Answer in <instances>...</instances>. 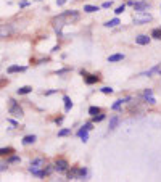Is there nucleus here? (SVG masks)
I'll return each mask as SVG.
<instances>
[{
	"label": "nucleus",
	"instance_id": "f257e3e1",
	"mask_svg": "<svg viewBox=\"0 0 161 182\" xmlns=\"http://www.w3.org/2000/svg\"><path fill=\"white\" fill-rule=\"evenodd\" d=\"M79 18H81V13L78 10H68V12L60 13L58 16H55L52 20L55 32L61 37L63 36V27L68 26V24H74L76 21H79Z\"/></svg>",
	"mask_w": 161,
	"mask_h": 182
},
{
	"label": "nucleus",
	"instance_id": "f03ea898",
	"mask_svg": "<svg viewBox=\"0 0 161 182\" xmlns=\"http://www.w3.org/2000/svg\"><path fill=\"white\" fill-rule=\"evenodd\" d=\"M8 113L15 118H23L24 116V110L20 103H18L15 98H10L8 100Z\"/></svg>",
	"mask_w": 161,
	"mask_h": 182
},
{
	"label": "nucleus",
	"instance_id": "7ed1b4c3",
	"mask_svg": "<svg viewBox=\"0 0 161 182\" xmlns=\"http://www.w3.org/2000/svg\"><path fill=\"white\" fill-rule=\"evenodd\" d=\"M151 20H153V16H151V13H148V12H137L134 15V23L135 24H147Z\"/></svg>",
	"mask_w": 161,
	"mask_h": 182
},
{
	"label": "nucleus",
	"instance_id": "20e7f679",
	"mask_svg": "<svg viewBox=\"0 0 161 182\" xmlns=\"http://www.w3.org/2000/svg\"><path fill=\"white\" fill-rule=\"evenodd\" d=\"M53 166H55V171L58 172V174H66V171L69 169V163H68V160H64V158H56L55 163H53Z\"/></svg>",
	"mask_w": 161,
	"mask_h": 182
},
{
	"label": "nucleus",
	"instance_id": "39448f33",
	"mask_svg": "<svg viewBox=\"0 0 161 182\" xmlns=\"http://www.w3.org/2000/svg\"><path fill=\"white\" fill-rule=\"evenodd\" d=\"M13 32H15V29H13V26L10 23L0 24V39H7V37H10Z\"/></svg>",
	"mask_w": 161,
	"mask_h": 182
},
{
	"label": "nucleus",
	"instance_id": "423d86ee",
	"mask_svg": "<svg viewBox=\"0 0 161 182\" xmlns=\"http://www.w3.org/2000/svg\"><path fill=\"white\" fill-rule=\"evenodd\" d=\"M150 7H151V2H148V0H137V2L134 3V12H148L150 10Z\"/></svg>",
	"mask_w": 161,
	"mask_h": 182
},
{
	"label": "nucleus",
	"instance_id": "0eeeda50",
	"mask_svg": "<svg viewBox=\"0 0 161 182\" xmlns=\"http://www.w3.org/2000/svg\"><path fill=\"white\" fill-rule=\"evenodd\" d=\"M119 122H121V118H119V114H113V116L110 118V122H108V131H115L118 126H119Z\"/></svg>",
	"mask_w": 161,
	"mask_h": 182
},
{
	"label": "nucleus",
	"instance_id": "6e6552de",
	"mask_svg": "<svg viewBox=\"0 0 161 182\" xmlns=\"http://www.w3.org/2000/svg\"><path fill=\"white\" fill-rule=\"evenodd\" d=\"M78 174H79V168L78 166H71L68 171H66L68 180H78Z\"/></svg>",
	"mask_w": 161,
	"mask_h": 182
},
{
	"label": "nucleus",
	"instance_id": "1a4fd4ad",
	"mask_svg": "<svg viewBox=\"0 0 161 182\" xmlns=\"http://www.w3.org/2000/svg\"><path fill=\"white\" fill-rule=\"evenodd\" d=\"M130 100H132V97H124V98H118V100H116L115 103L111 105V110H113V111H116V110H119V108L122 107V103H129Z\"/></svg>",
	"mask_w": 161,
	"mask_h": 182
},
{
	"label": "nucleus",
	"instance_id": "9d476101",
	"mask_svg": "<svg viewBox=\"0 0 161 182\" xmlns=\"http://www.w3.org/2000/svg\"><path fill=\"white\" fill-rule=\"evenodd\" d=\"M100 81V78H98V76L97 74H86V76H84V82H86L87 85H93V84H97Z\"/></svg>",
	"mask_w": 161,
	"mask_h": 182
},
{
	"label": "nucleus",
	"instance_id": "9b49d317",
	"mask_svg": "<svg viewBox=\"0 0 161 182\" xmlns=\"http://www.w3.org/2000/svg\"><path fill=\"white\" fill-rule=\"evenodd\" d=\"M27 68L26 66H20V65H12V66H8V69H7V74H15V73H24Z\"/></svg>",
	"mask_w": 161,
	"mask_h": 182
},
{
	"label": "nucleus",
	"instance_id": "f8f14e48",
	"mask_svg": "<svg viewBox=\"0 0 161 182\" xmlns=\"http://www.w3.org/2000/svg\"><path fill=\"white\" fill-rule=\"evenodd\" d=\"M153 74H159L161 76V63L156 65V66H153V68H150L148 71L142 73V76H147V78H150V76H153Z\"/></svg>",
	"mask_w": 161,
	"mask_h": 182
},
{
	"label": "nucleus",
	"instance_id": "ddd939ff",
	"mask_svg": "<svg viewBox=\"0 0 161 182\" xmlns=\"http://www.w3.org/2000/svg\"><path fill=\"white\" fill-rule=\"evenodd\" d=\"M150 41H151V36L148 37V36H145V34H140V36L135 37V44H139V45H148Z\"/></svg>",
	"mask_w": 161,
	"mask_h": 182
},
{
	"label": "nucleus",
	"instance_id": "4468645a",
	"mask_svg": "<svg viewBox=\"0 0 161 182\" xmlns=\"http://www.w3.org/2000/svg\"><path fill=\"white\" fill-rule=\"evenodd\" d=\"M76 136H78V137H79V139H81V140H82L84 143H86V142L89 140V131H87L86 127L82 126V127H81V129L78 131V132H76Z\"/></svg>",
	"mask_w": 161,
	"mask_h": 182
},
{
	"label": "nucleus",
	"instance_id": "2eb2a0df",
	"mask_svg": "<svg viewBox=\"0 0 161 182\" xmlns=\"http://www.w3.org/2000/svg\"><path fill=\"white\" fill-rule=\"evenodd\" d=\"M36 140H37V136H34V134H29V136H24V137H23L21 143H23V145H32V143H36Z\"/></svg>",
	"mask_w": 161,
	"mask_h": 182
},
{
	"label": "nucleus",
	"instance_id": "dca6fc26",
	"mask_svg": "<svg viewBox=\"0 0 161 182\" xmlns=\"http://www.w3.org/2000/svg\"><path fill=\"white\" fill-rule=\"evenodd\" d=\"M29 166H32V168H44L45 166V158H42V156L40 158H34Z\"/></svg>",
	"mask_w": 161,
	"mask_h": 182
},
{
	"label": "nucleus",
	"instance_id": "f3484780",
	"mask_svg": "<svg viewBox=\"0 0 161 182\" xmlns=\"http://www.w3.org/2000/svg\"><path fill=\"white\" fill-rule=\"evenodd\" d=\"M89 177V169L86 166H82L79 168V174H78V180H87Z\"/></svg>",
	"mask_w": 161,
	"mask_h": 182
},
{
	"label": "nucleus",
	"instance_id": "a211bd4d",
	"mask_svg": "<svg viewBox=\"0 0 161 182\" xmlns=\"http://www.w3.org/2000/svg\"><path fill=\"white\" fill-rule=\"evenodd\" d=\"M124 60V53H115V55H110L108 56V61L110 63H116V61H122Z\"/></svg>",
	"mask_w": 161,
	"mask_h": 182
},
{
	"label": "nucleus",
	"instance_id": "6ab92c4d",
	"mask_svg": "<svg viewBox=\"0 0 161 182\" xmlns=\"http://www.w3.org/2000/svg\"><path fill=\"white\" fill-rule=\"evenodd\" d=\"M63 102H64V113H69L71 108H73V100L68 97V95H64V97H63Z\"/></svg>",
	"mask_w": 161,
	"mask_h": 182
},
{
	"label": "nucleus",
	"instance_id": "aec40b11",
	"mask_svg": "<svg viewBox=\"0 0 161 182\" xmlns=\"http://www.w3.org/2000/svg\"><path fill=\"white\" fill-rule=\"evenodd\" d=\"M12 153H15V148L13 147H2L0 148V156H8V155H12Z\"/></svg>",
	"mask_w": 161,
	"mask_h": 182
},
{
	"label": "nucleus",
	"instance_id": "412c9836",
	"mask_svg": "<svg viewBox=\"0 0 161 182\" xmlns=\"http://www.w3.org/2000/svg\"><path fill=\"white\" fill-rule=\"evenodd\" d=\"M5 161L8 163V165H15V163H20V161H21V158L18 156V155H13V153H12V155H8V156H7V160H5Z\"/></svg>",
	"mask_w": 161,
	"mask_h": 182
},
{
	"label": "nucleus",
	"instance_id": "4be33fe9",
	"mask_svg": "<svg viewBox=\"0 0 161 182\" xmlns=\"http://www.w3.org/2000/svg\"><path fill=\"white\" fill-rule=\"evenodd\" d=\"M31 92H32V87H31V85H24V87H20V89L16 90L18 95H27V93H31Z\"/></svg>",
	"mask_w": 161,
	"mask_h": 182
},
{
	"label": "nucleus",
	"instance_id": "5701e85b",
	"mask_svg": "<svg viewBox=\"0 0 161 182\" xmlns=\"http://www.w3.org/2000/svg\"><path fill=\"white\" fill-rule=\"evenodd\" d=\"M100 10V7L97 5H84V13H95Z\"/></svg>",
	"mask_w": 161,
	"mask_h": 182
},
{
	"label": "nucleus",
	"instance_id": "b1692460",
	"mask_svg": "<svg viewBox=\"0 0 161 182\" xmlns=\"http://www.w3.org/2000/svg\"><path fill=\"white\" fill-rule=\"evenodd\" d=\"M118 24H121V20L116 16V18H113V20L107 21V23H105V27H116Z\"/></svg>",
	"mask_w": 161,
	"mask_h": 182
},
{
	"label": "nucleus",
	"instance_id": "393cba45",
	"mask_svg": "<svg viewBox=\"0 0 161 182\" xmlns=\"http://www.w3.org/2000/svg\"><path fill=\"white\" fill-rule=\"evenodd\" d=\"M105 119H107V114H103V113H98V114H95V116H92V122L93 124L102 122V121H105Z\"/></svg>",
	"mask_w": 161,
	"mask_h": 182
},
{
	"label": "nucleus",
	"instance_id": "a878e982",
	"mask_svg": "<svg viewBox=\"0 0 161 182\" xmlns=\"http://www.w3.org/2000/svg\"><path fill=\"white\" fill-rule=\"evenodd\" d=\"M150 36L153 37V39H156V41H161V27H155Z\"/></svg>",
	"mask_w": 161,
	"mask_h": 182
},
{
	"label": "nucleus",
	"instance_id": "bb28decb",
	"mask_svg": "<svg viewBox=\"0 0 161 182\" xmlns=\"http://www.w3.org/2000/svg\"><path fill=\"white\" fill-rule=\"evenodd\" d=\"M53 171H55V166H53V165H45V166H44V176H45V177L50 176Z\"/></svg>",
	"mask_w": 161,
	"mask_h": 182
},
{
	"label": "nucleus",
	"instance_id": "cd10ccee",
	"mask_svg": "<svg viewBox=\"0 0 161 182\" xmlns=\"http://www.w3.org/2000/svg\"><path fill=\"white\" fill-rule=\"evenodd\" d=\"M98 113H102L100 107H95V105H93V107H89V114L90 116H95V114H98Z\"/></svg>",
	"mask_w": 161,
	"mask_h": 182
},
{
	"label": "nucleus",
	"instance_id": "c85d7f7f",
	"mask_svg": "<svg viewBox=\"0 0 161 182\" xmlns=\"http://www.w3.org/2000/svg\"><path fill=\"white\" fill-rule=\"evenodd\" d=\"M66 136H71V129L69 127H63L58 131V137H66Z\"/></svg>",
	"mask_w": 161,
	"mask_h": 182
},
{
	"label": "nucleus",
	"instance_id": "c756f323",
	"mask_svg": "<svg viewBox=\"0 0 161 182\" xmlns=\"http://www.w3.org/2000/svg\"><path fill=\"white\" fill-rule=\"evenodd\" d=\"M126 8H127V5L126 3H122V5H119V7H116V10H115V15L116 16H119V15H122L126 12Z\"/></svg>",
	"mask_w": 161,
	"mask_h": 182
},
{
	"label": "nucleus",
	"instance_id": "7c9ffc66",
	"mask_svg": "<svg viewBox=\"0 0 161 182\" xmlns=\"http://www.w3.org/2000/svg\"><path fill=\"white\" fill-rule=\"evenodd\" d=\"M144 100H145V103H148V105H155V103H156V98L153 97V95H148V97H144Z\"/></svg>",
	"mask_w": 161,
	"mask_h": 182
},
{
	"label": "nucleus",
	"instance_id": "2f4dec72",
	"mask_svg": "<svg viewBox=\"0 0 161 182\" xmlns=\"http://www.w3.org/2000/svg\"><path fill=\"white\" fill-rule=\"evenodd\" d=\"M100 92H102V93H105V95H111L115 90H113L111 87H108V85H105V87H102V89H100Z\"/></svg>",
	"mask_w": 161,
	"mask_h": 182
},
{
	"label": "nucleus",
	"instance_id": "473e14b6",
	"mask_svg": "<svg viewBox=\"0 0 161 182\" xmlns=\"http://www.w3.org/2000/svg\"><path fill=\"white\" fill-rule=\"evenodd\" d=\"M113 7V0H107V2L102 3V8H111Z\"/></svg>",
	"mask_w": 161,
	"mask_h": 182
},
{
	"label": "nucleus",
	"instance_id": "72a5a7b5",
	"mask_svg": "<svg viewBox=\"0 0 161 182\" xmlns=\"http://www.w3.org/2000/svg\"><path fill=\"white\" fill-rule=\"evenodd\" d=\"M63 121H64V116H58V118H55V124H56V126H61Z\"/></svg>",
	"mask_w": 161,
	"mask_h": 182
},
{
	"label": "nucleus",
	"instance_id": "f704fd0d",
	"mask_svg": "<svg viewBox=\"0 0 161 182\" xmlns=\"http://www.w3.org/2000/svg\"><path fill=\"white\" fill-rule=\"evenodd\" d=\"M69 71H71V68H63V69H58V71H56V74L61 76V74H66V73H69Z\"/></svg>",
	"mask_w": 161,
	"mask_h": 182
},
{
	"label": "nucleus",
	"instance_id": "c9c22d12",
	"mask_svg": "<svg viewBox=\"0 0 161 182\" xmlns=\"http://www.w3.org/2000/svg\"><path fill=\"white\" fill-rule=\"evenodd\" d=\"M29 7V0H21L20 2V8H27Z\"/></svg>",
	"mask_w": 161,
	"mask_h": 182
},
{
	"label": "nucleus",
	"instance_id": "e433bc0d",
	"mask_svg": "<svg viewBox=\"0 0 161 182\" xmlns=\"http://www.w3.org/2000/svg\"><path fill=\"white\" fill-rule=\"evenodd\" d=\"M148 95H153V90L151 89H145L144 93H142V97H148Z\"/></svg>",
	"mask_w": 161,
	"mask_h": 182
},
{
	"label": "nucleus",
	"instance_id": "4c0bfd02",
	"mask_svg": "<svg viewBox=\"0 0 161 182\" xmlns=\"http://www.w3.org/2000/svg\"><path fill=\"white\" fill-rule=\"evenodd\" d=\"M84 127H86L87 131H92V129H93V122H92V121L86 122V124H84Z\"/></svg>",
	"mask_w": 161,
	"mask_h": 182
},
{
	"label": "nucleus",
	"instance_id": "58836bf2",
	"mask_svg": "<svg viewBox=\"0 0 161 182\" xmlns=\"http://www.w3.org/2000/svg\"><path fill=\"white\" fill-rule=\"evenodd\" d=\"M56 92H58L56 89H52V90H45V92H44V95H45V97H49V95H53V93H56Z\"/></svg>",
	"mask_w": 161,
	"mask_h": 182
},
{
	"label": "nucleus",
	"instance_id": "ea45409f",
	"mask_svg": "<svg viewBox=\"0 0 161 182\" xmlns=\"http://www.w3.org/2000/svg\"><path fill=\"white\" fill-rule=\"evenodd\" d=\"M7 168H8V163L5 161V163H0V171H7Z\"/></svg>",
	"mask_w": 161,
	"mask_h": 182
},
{
	"label": "nucleus",
	"instance_id": "a19ab883",
	"mask_svg": "<svg viewBox=\"0 0 161 182\" xmlns=\"http://www.w3.org/2000/svg\"><path fill=\"white\" fill-rule=\"evenodd\" d=\"M8 122H10L13 127H18V121H15V119H12V118H8Z\"/></svg>",
	"mask_w": 161,
	"mask_h": 182
},
{
	"label": "nucleus",
	"instance_id": "79ce46f5",
	"mask_svg": "<svg viewBox=\"0 0 161 182\" xmlns=\"http://www.w3.org/2000/svg\"><path fill=\"white\" fill-rule=\"evenodd\" d=\"M55 2H56V5H58V7H63L68 0H55Z\"/></svg>",
	"mask_w": 161,
	"mask_h": 182
},
{
	"label": "nucleus",
	"instance_id": "37998d69",
	"mask_svg": "<svg viewBox=\"0 0 161 182\" xmlns=\"http://www.w3.org/2000/svg\"><path fill=\"white\" fill-rule=\"evenodd\" d=\"M135 2H137V0H126V5H127V7H134Z\"/></svg>",
	"mask_w": 161,
	"mask_h": 182
},
{
	"label": "nucleus",
	"instance_id": "c03bdc74",
	"mask_svg": "<svg viewBox=\"0 0 161 182\" xmlns=\"http://www.w3.org/2000/svg\"><path fill=\"white\" fill-rule=\"evenodd\" d=\"M50 52H52V53H56V52H60V45H55V47H53V49H52Z\"/></svg>",
	"mask_w": 161,
	"mask_h": 182
},
{
	"label": "nucleus",
	"instance_id": "a18cd8bd",
	"mask_svg": "<svg viewBox=\"0 0 161 182\" xmlns=\"http://www.w3.org/2000/svg\"><path fill=\"white\" fill-rule=\"evenodd\" d=\"M37 2H40V0H37Z\"/></svg>",
	"mask_w": 161,
	"mask_h": 182
}]
</instances>
